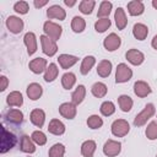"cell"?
I'll return each mask as SVG.
<instances>
[{
  "instance_id": "3",
  "label": "cell",
  "mask_w": 157,
  "mask_h": 157,
  "mask_svg": "<svg viewBox=\"0 0 157 157\" xmlns=\"http://www.w3.org/2000/svg\"><path fill=\"white\" fill-rule=\"evenodd\" d=\"M1 131H2V135H1V148H0V153H6L7 151H10L16 145V136L12 132H10L4 126L1 129Z\"/></svg>"
},
{
  "instance_id": "34",
  "label": "cell",
  "mask_w": 157,
  "mask_h": 157,
  "mask_svg": "<svg viewBox=\"0 0 157 157\" xmlns=\"http://www.w3.org/2000/svg\"><path fill=\"white\" fill-rule=\"evenodd\" d=\"M113 4L110 1H102L97 12V17L98 18H109V13L112 11Z\"/></svg>"
},
{
  "instance_id": "44",
  "label": "cell",
  "mask_w": 157,
  "mask_h": 157,
  "mask_svg": "<svg viewBox=\"0 0 157 157\" xmlns=\"http://www.w3.org/2000/svg\"><path fill=\"white\" fill-rule=\"evenodd\" d=\"M9 86V78L5 76V75H1L0 76V91L4 92Z\"/></svg>"
},
{
  "instance_id": "6",
  "label": "cell",
  "mask_w": 157,
  "mask_h": 157,
  "mask_svg": "<svg viewBox=\"0 0 157 157\" xmlns=\"http://www.w3.org/2000/svg\"><path fill=\"white\" fill-rule=\"evenodd\" d=\"M39 39H40V44H42V50H43V53H44L45 55H48V56H54V55L56 54V52H58V45H56V43H55L53 39H50L49 37H47L45 34H42V36L39 37Z\"/></svg>"
},
{
  "instance_id": "26",
  "label": "cell",
  "mask_w": 157,
  "mask_h": 157,
  "mask_svg": "<svg viewBox=\"0 0 157 157\" xmlns=\"http://www.w3.org/2000/svg\"><path fill=\"white\" fill-rule=\"evenodd\" d=\"M96 147L97 145L93 140H86L81 145V155L83 157H93L96 152Z\"/></svg>"
},
{
  "instance_id": "2",
  "label": "cell",
  "mask_w": 157,
  "mask_h": 157,
  "mask_svg": "<svg viewBox=\"0 0 157 157\" xmlns=\"http://www.w3.org/2000/svg\"><path fill=\"white\" fill-rule=\"evenodd\" d=\"M43 31L45 33L47 37H49L50 39H53L54 42H56L63 33V27L59 26L58 23L53 22V21H45L43 25Z\"/></svg>"
},
{
  "instance_id": "48",
  "label": "cell",
  "mask_w": 157,
  "mask_h": 157,
  "mask_svg": "<svg viewBox=\"0 0 157 157\" xmlns=\"http://www.w3.org/2000/svg\"><path fill=\"white\" fill-rule=\"evenodd\" d=\"M152 6L157 10V0H152Z\"/></svg>"
},
{
  "instance_id": "31",
  "label": "cell",
  "mask_w": 157,
  "mask_h": 157,
  "mask_svg": "<svg viewBox=\"0 0 157 157\" xmlns=\"http://www.w3.org/2000/svg\"><path fill=\"white\" fill-rule=\"evenodd\" d=\"M118 104H119V108H120L123 112L128 113V112L131 110L134 102H132V99H131L130 96H128V94H120V96L118 97Z\"/></svg>"
},
{
  "instance_id": "37",
  "label": "cell",
  "mask_w": 157,
  "mask_h": 157,
  "mask_svg": "<svg viewBox=\"0 0 157 157\" xmlns=\"http://www.w3.org/2000/svg\"><path fill=\"white\" fill-rule=\"evenodd\" d=\"M87 125L90 129H93V130L99 129L103 125V119L97 114H92L87 118Z\"/></svg>"
},
{
  "instance_id": "9",
  "label": "cell",
  "mask_w": 157,
  "mask_h": 157,
  "mask_svg": "<svg viewBox=\"0 0 157 157\" xmlns=\"http://www.w3.org/2000/svg\"><path fill=\"white\" fill-rule=\"evenodd\" d=\"M23 26H25L23 21L20 17H17V16H9L6 18V27L13 34L21 33L22 29H23Z\"/></svg>"
},
{
  "instance_id": "21",
  "label": "cell",
  "mask_w": 157,
  "mask_h": 157,
  "mask_svg": "<svg viewBox=\"0 0 157 157\" xmlns=\"http://www.w3.org/2000/svg\"><path fill=\"white\" fill-rule=\"evenodd\" d=\"M145 11V5L140 0H132L128 2V12L131 16H140Z\"/></svg>"
},
{
  "instance_id": "42",
  "label": "cell",
  "mask_w": 157,
  "mask_h": 157,
  "mask_svg": "<svg viewBox=\"0 0 157 157\" xmlns=\"http://www.w3.org/2000/svg\"><path fill=\"white\" fill-rule=\"evenodd\" d=\"M145 134L148 140H156L157 139V121H151L147 125Z\"/></svg>"
},
{
  "instance_id": "8",
  "label": "cell",
  "mask_w": 157,
  "mask_h": 157,
  "mask_svg": "<svg viewBox=\"0 0 157 157\" xmlns=\"http://www.w3.org/2000/svg\"><path fill=\"white\" fill-rule=\"evenodd\" d=\"M59 113L63 118L65 119H74L77 114V108L76 105L72 103V102H65V103H61L59 105Z\"/></svg>"
},
{
  "instance_id": "1",
  "label": "cell",
  "mask_w": 157,
  "mask_h": 157,
  "mask_svg": "<svg viewBox=\"0 0 157 157\" xmlns=\"http://www.w3.org/2000/svg\"><path fill=\"white\" fill-rule=\"evenodd\" d=\"M155 113H156L155 105H153L152 103L146 104L145 108L135 117V119H134V125H135V126H142V125H145V124L147 123V120L153 117Z\"/></svg>"
},
{
  "instance_id": "27",
  "label": "cell",
  "mask_w": 157,
  "mask_h": 157,
  "mask_svg": "<svg viewBox=\"0 0 157 157\" xmlns=\"http://www.w3.org/2000/svg\"><path fill=\"white\" fill-rule=\"evenodd\" d=\"M132 34L137 40H144L148 34V28L144 23H135L132 27Z\"/></svg>"
},
{
  "instance_id": "23",
  "label": "cell",
  "mask_w": 157,
  "mask_h": 157,
  "mask_svg": "<svg viewBox=\"0 0 157 157\" xmlns=\"http://www.w3.org/2000/svg\"><path fill=\"white\" fill-rule=\"evenodd\" d=\"M48 131L53 135H56V136L63 135L65 132V125L59 119H52L49 121V125H48Z\"/></svg>"
},
{
  "instance_id": "28",
  "label": "cell",
  "mask_w": 157,
  "mask_h": 157,
  "mask_svg": "<svg viewBox=\"0 0 157 157\" xmlns=\"http://www.w3.org/2000/svg\"><path fill=\"white\" fill-rule=\"evenodd\" d=\"M96 64V58L93 55H87L82 59V63H81V66H80V72L82 75H87L91 69Z\"/></svg>"
},
{
  "instance_id": "29",
  "label": "cell",
  "mask_w": 157,
  "mask_h": 157,
  "mask_svg": "<svg viewBox=\"0 0 157 157\" xmlns=\"http://www.w3.org/2000/svg\"><path fill=\"white\" fill-rule=\"evenodd\" d=\"M112 63L109 60H101L97 65V74L101 77H108L112 72Z\"/></svg>"
},
{
  "instance_id": "19",
  "label": "cell",
  "mask_w": 157,
  "mask_h": 157,
  "mask_svg": "<svg viewBox=\"0 0 157 157\" xmlns=\"http://www.w3.org/2000/svg\"><path fill=\"white\" fill-rule=\"evenodd\" d=\"M5 120L11 123V124H21L23 121V113L20 110V109H9L6 113H5Z\"/></svg>"
},
{
  "instance_id": "40",
  "label": "cell",
  "mask_w": 157,
  "mask_h": 157,
  "mask_svg": "<svg viewBox=\"0 0 157 157\" xmlns=\"http://www.w3.org/2000/svg\"><path fill=\"white\" fill-rule=\"evenodd\" d=\"M110 25H112V22L109 18H98L94 23V29L98 33H103L110 27Z\"/></svg>"
},
{
  "instance_id": "10",
  "label": "cell",
  "mask_w": 157,
  "mask_h": 157,
  "mask_svg": "<svg viewBox=\"0 0 157 157\" xmlns=\"http://www.w3.org/2000/svg\"><path fill=\"white\" fill-rule=\"evenodd\" d=\"M125 58H126V60H128L131 65H134V66H139V65H141V64L145 61V55H144V53L140 52V50H137V49H135V48L129 49V50L125 53Z\"/></svg>"
},
{
  "instance_id": "14",
  "label": "cell",
  "mask_w": 157,
  "mask_h": 157,
  "mask_svg": "<svg viewBox=\"0 0 157 157\" xmlns=\"http://www.w3.org/2000/svg\"><path fill=\"white\" fill-rule=\"evenodd\" d=\"M152 92L150 85L146 82V81H142V80H139L134 83V93L140 97V98H144V97H147L150 93Z\"/></svg>"
},
{
  "instance_id": "38",
  "label": "cell",
  "mask_w": 157,
  "mask_h": 157,
  "mask_svg": "<svg viewBox=\"0 0 157 157\" xmlns=\"http://www.w3.org/2000/svg\"><path fill=\"white\" fill-rule=\"evenodd\" d=\"M99 110H101L102 115H104V117H110V115L114 114V112H115V105H114V103H113L112 101H105V102H103V103L101 104Z\"/></svg>"
},
{
  "instance_id": "4",
  "label": "cell",
  "mask_w": 157,
  "mask_h": 157,
  "mask_svg": "<svg viewBox=\"0 0 157 157\" xmlns=\"http://www.w3.org/2000/svg\"><path fill=\"white\" fill-rule=\"evenodd\" d=\"M110 129H112V134H113L114 136H117V137H123V136H125V135L129 134V131H130V125H129L128 120H125V119H117V120H114V121L112 123Z\"/></svg>"
},
{
  "instance_id": "22",
  "label": "cell",
  "mask_w": 157,
  "mask_h": 157,
  "mask_svg": "<svg viewBox=\"0 0 157 157\" xmlns=\"http://www.w3.org/2000/svg\"><path fill=\"white\" fill-rule=\"evenodd\" d=\"M114 20H115V25L118 27L119 31H123L126 25H128V18H126V15H125V11L123 7H118L114 12Z\"/></svg>"
},
{
  "instance_id": "39",
  "label": "cell",
  "mask_w": 157,
  "mask_h": 157,
  "mask_svg": "<svg viewBox=\"0 0 157 157\" xmlns=\"http://www.w3.org/2000/svg\"><path fill=\"white\" fill-rule=\"evenodd\" d=\"M49 157H64L65 155V146L63 144H54L48 152Z\"/></svg>"
},
{
  "instance_id": "12",
  "label": "cell",
  "mask_w": 157,
  "mask_h": 157,
  "mask_svg": "<svg viewBox=\"0 0 157 157\" xmlns=\"http://www.w3.org/2000/svg\"><path fill=\"white\" fill-rule=\"evenodd\" d=\"M28 67H29V70H31L33 74L39 75V74H42V72H45V70H47V67H48V63H47V60L43 59V58H36V59H32V60L29 61Z\"/></svg>"
},
{
  "instance_id": "15",
  "label": "cell",
  "mask_w": 157,
  "mask_h": 157,
  "mask_svg": "<svg viewBox=\"0 0 157 157\" xmlns=\"http://www.w3.org/2000/svg\"><path fill=\"white\" fill-rule=\"evenodd\" d=\"M29 119H31V123L37 126V128H42L45 123V113L43 109H39V108H36L31 112L29 114Z\"/></svg>"
},
{
  "instance_id": "35",
  "label": "cell",
  "mask_w": 157,
  "mask_h": 157,
  "mask_svg": "<svg viewBox=\"0 0 157 157\" xmlns=\"http://www.w3.org/2000/svg\"><path fill=\"white\" fill-rule=\"evenodd\" d=\"M85 28H86V21H85V18H82L80 16H75L71 20V29L75 33H81V32L85 31Z\"/></svg>"
},
{
  "instance_id": "43",
  "label": "cell",
  "mask_w": 157,
  "mask_h": 157,
  "mask_svg": "<svg viewBox=\"0 0 157 157\" xmlns=\"http://www.w3.org/2000/svg\"><path fill=\"white\" fill-rule=\"evenodd\" d=\"M13 10H15V12H17L20 15H26L29 10L28 2L27 1H17L13 5Z\"/></svg>"
},
{
  "instance_id": "33",
  "label": "cell",
  "mask_w": 157,
  "mask_h": 157,
  "mask_svg": "<svg viewBox=\"0 0 157 157\" xmlns=\"http://www.w3.org/2000/svg\"><path fill=\"white\" fill-rule=\"evenodd\" d=\"M76 83V75L74 72H65L61 76V85L65 90H71Z\"/></svg>"
},
{
  "instance_id": "24",
  "label": "cell",
  "mask_w": 157,
  "mask_h": 157,
  "mask_svg": "<svg viewBox=\"0 0 157 157\" xmlns=\"http://www.w3.org/2000/svg\"><path fill=\"white\" fill-rule=\"evenodd\" d=\"M6 103L10 107H21L23 104V97L22 93L18 91H12L6 97Z\"/></svg>"
},
{
  "instance_id": "5",
  "label": "cell",
  "mask_w": 157,
  "mask_h": 157,
  "mask_svg": "<svg viewBox=\"0 0 157 157\" xmlns=\"http://www.w3.org/2000/svg\"><path fill=\"white\" fill-rule=\"evenodd\" d=\"M131 77H132V70L125 63L118 64L117 71H115V82L117 83H125Z\"/></svg>"
},
{
  "instance_id": "32",
  "label": "cell",
  "mask_w": 157,
  "mask_h": 157,
  "mask_svg": "<svg viewBox=\"0 0 157 157\" xmlns=\"http://www.w3.org/2000/svg\"><path fill=\"white\" fill-rule=\"evenodd\" d=\"M59 75V69L56 66V64L54 63H50L44 72V81L45 82H53Z\"/></svg>"
},
{
  "instance_id": "25",
  "label": "cell",
  "mask_w": 157,
  "mask_h": 157,
  "mask_svg": "<svg viewBox=\"0 0 157 157\" xmlns=\"http://www.w3.org/2000/svg\"><path fill=\"white\" fill-rule=\"evenodd\" d=\"M85 97H86V87L83 85H78L75 88V91L71 93V102L75 105H78L83 102Z\"/></svg>"
},
{
  "instance_id": "11",
  "label": "cell",
  "mask_w": 157,
  "mask_h": 157,
  "mask_svg": "<svg viewBox=\"0 0 157 157\" xmlns=\"http://www.w3.org/2000/svg\"><path fill=\"white\" fill-rule=\"evenodd\" d=\"M120 44H121V39H120V37H119L117 33H110V34H108V36L104 38V40H103V47H104L105 50H108V52H114V50H117V49L120 47Z\"/></svg>"
},
{
  "instance_id": "46",
  "label": "cell",
  "mask_w": 157,
  "mask_h": 157,
  "mask_svg": "<svg viewBox=\"0 0 157 157\" xmlns=\"http://www.w3.org/2000/svg\"><path fill=\"white\" fill-rule=\"evenodd\" d=\"M64 4L69 7H72L75 4H76V0H64Z\"/></svg>"
},
{
  "instance_id": "30",
  "label": "cell",
  "mask_w": 157,
  "mask_h": 157,
  "mask_svg": "<svg viewBox=\"0 0 157 157\" xmlns=\"http://www.w3.org/2000/svg\"><path fill=\"white\" fill-rule=\"evenodd\" d=\"M91 92H92V94H93L94 97H97V98H103V97H105V94H107V92H108V87H107V85L103 83V82H94V83L92 85V87H91Z\"/></svg>"
},
{
  "instance_id": "13",
  "label": "cell",
  "mask_w": 157,
  "mask_h": 157,
  "mask_svg": "<svg viewBox=\"0 0 157 157\" xmlns=\"http://www.w3.org/2000/svg\"><path fill=\"white\" fill-rule=\"evenodd\" d=\"M23 43H25V45L27 48L28 55H33L37 52V48H38V45H37V37H36V34L33 32H27L25 34Z\"/></svg>"
},
{
  "instance_id": "41",
  "label": "cell",
  "mask_w": 157,
  "mask_h": 157,
  "mask_svg": "<svg viewBox=\"0 0 157 157\" xmlns=\"http://www.w3.org/2000/svg\"><path fill=\"white\" fill-rule=\"evenodd\" d=\"M31 137H32V140H33V142H34L36 145L43 146V145L47 144V136H45V134H44L43 131H40V130L33 131L32 135H31Z\"/></svg>"
},
{
  "instance_id": "20",
  "label": "cell",
  "mask_w": 157,
  "mask_h": 157,
  "mask_svg": "<svg viewBox=\"0 0 157 157\" xmlns=\"http://www.w3.org/2000/svg\"><path fill=\"white\" fill-rule=\"evenodd\" d=\"M20 148L25 153H34L36 152V144L33 142L32 137L28 135H23L20 141Z\"/></svg>"
},
{
  "instance_id": "36",
  "label": "cell",
  "mask_w": 157,
  "mask_h": 157,
  "mask_svg": "<svg viewBox=\"0 0 157 157\" xmlns=\"http://www.w3.org/2000/svg\"><path fill=\"white\" fill-rule=\"evenodd\" d=\"M94 5H96L94 0H82L78 4V10L83 15H91L94 9Z\"/></svg>"
},
{
  "instance_id": "16",
  "label": "cell",
  "mask_w": 157,
  "mask_h": 157,
  "mask_svg": "<svg viewBox=\"0 0 157 157\" xmlns=\"http://www.w3.org/2000/svg\"><path fill=\"white\" fill-rule=\"evenodd\" d=\"M26 93H27V96H28L29 99L37 101V99H39V98L42 97V94H43V87H42L39 83H37V82H32V83H29V85L27 86Z\"/></svg>"
},
{
  "instance_id": "7",
  "label": "cell",
  "mask_w": 157,
  "mask_h": 157,
  "mask_svg": "<svg viewBox=\"0 0 157 157\" xmlns=\"http://www.w3.org/2000/svg\"><path fill=\"white\" fill-rule=\"evenodd\" d=\"M121 151V144L115 140H107L103 145V153L108 157H115Z\"/></svg>"
},
{
  "instance_id": "45",
  "label": "cell",
  "mask_w": 157,
  "mask_h": 157,
  "mask_svg": "<svg viewBox=\"0 0 157 157\" xmlns=\"http://www.w3.org/2000/svg\"><path fill=\"white\" fill-rule=\"evenodd\" d=\"M47 4H48V1H47V0H43V1H39V0H34V1H33V5H34L37 9H40V7L45 6Z\"/></svg>"
},
{
  "instance_id": "49",
  "label": "cell",
  "mask_w": 157,
  "mask_h": 157,
  "mask_svg": "<svg viewBox=\"0 0 157 157\" xmlns=\"http://www.w3.org/2000/svg\"><path fill=\"white\" fill-rule=\"evenodd\" d=\"M156 157H157V155H156Z\"/></svg>"
},
{
  "instance_id": "47",
  "label": "cell",
  "mask_w": 157,
  "mask_h": 157,
  "mask_svg": "<svg viewBox=\"0 0 157 157\" xmlns=\"http://www.w3.org/2000/svg\"><path fill=\"white\" fill-rule=\"evenodd\" d=\"M151 45H152V48H153V49H156V50H157V34L152 38V40H151Z\"/></svg>"
},
{
  "instance_id": "18",
  "label": "cell",
  "mask_w": 157,
  "mask_h": 157,
  "mask_svg": "<svg viewBox=\"0 0 157 157\" xmlns=\"http://www.w3.org/2000/svg\"><path fill=\"white\" fill-rule=\"evenodd\" d=\"M77 61H78V58L75 56V55L60 54V55L58 56V63H59V65L61 66V69H64V70L72 67Z\"/></svg>"
},
{
  "instance_id": "17",
  "label": "cell",
  "mask_w": 157,
  "mask_h": 157,
  "mask_svg": "<svg viewBox=\"0 0 157 157\" xmlns=\"http://www.w3.org/2000/svg\"><path fill=\"white\" fill-rule=\"evenodd\" d=\"M47 16H48V18H55V20H59V21H64L65 17H66V12L61 6L52 5L47 10Z\"/></svg>"
}]
</instances>
